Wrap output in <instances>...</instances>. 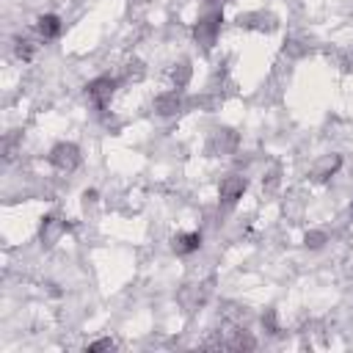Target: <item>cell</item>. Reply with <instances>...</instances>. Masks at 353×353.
I'll return each mask as SVG.
<instances>
[{
  "instance_id": "cell-20",
  "label": "cell",
  "mask_w": 353,
  "mask_h": 353,
  "mask_svg": "<svg viewBox=\"0 0 353 353\" xmlns=\"http://www.w3.org/2000/svg\"><path fill=\"white\" fill-rule=\"evenodd\" d=\"M350 218H353V204H350Z\"/></svg>"
},
{
  "instance_id": "cell-19",
  "label": "cell",
  "mask_w": 353,
  "mask_h": 353,
  "mask_svg": "<svg viewBox=\"0 0 353 353\" xmlns=\"http://www.w3.org/2000/svg\"><path fill=\"white\" fill-rule=\"evenodd\" d=\"M3 146H6V160H14V154H17V135H6Z\"/></svg>"
},
{
  "instance_id": "cell-14",
  "label": "cell",
  "mask_w": 353,
  "mask_h": 353,
  "mask_svg": "<svg viewBox=\"0 0 353 353\" xmlns=\"http://www.w3.org/2000/svg\"><path fill=\"white\" fill-rule=\"evenodd\" d=\"M223 347H232V350H254L256 347V339L245 328H234V331H229V339H223Z\"/></svg>"
},
{
  "instance_id": "cell-2",
  "label": "cell",
  "mask_w": 353,
  "mask_h": 353,
  "mask_svg": "<svg viewBox=\"0 0 353 353\" xmlns=\"http://www.w3.org/2000/svg\"><path fill=\"white\" fill-rule=\"evenodd\" d=\"M47 160H50V165H52L55 171H61V174H72V171H77V168L83 165L80 146L72 143V141H58V143L50 149Z\"/></svg>"
},
{
  "instance_id": "cell-12",
  "label": "cell",
  "mask_w": 353,
  "mask_h": 353,
  "mask_svg": "<svg viewBox=\"0 0 353 353\" xmlns=\"http://www.w3.org/2000/svg\"><path fill=\"white\" fill-rule=\"evenodd\" d=\"M39 36L33 39V36H28V33H17L14 36V55L22 61V63H30L33 58H36V52H39Z\"/></svg>"
},
{
  "instance_id": "cell-6",
  "label": "cell",
  "mask_w": 353,
  "mask_h": 353,
  "mask_svg": "<svg viewBox=\"0 0 353 353\" xmlns=\"http://www.w3.org/2000/svg\"><path fill=\"white\" fill-rule=\"evenodd\" d=\"M72 226L61 218V215H55V212H47L44 218H41V226H39V240H41V245L44 248H52L66 232H69Z\"/></svg>"
},
{
  "instance_id": "cell-4",
  "label": "cell",
  "mask_w": 353,
  "mask_h": 353,
  "mask_svg": "<svg viewBox=\"0 0 353 353\" xmlns=\"http://www.w3.org/2000/svg\"><path fill=\"white\" fill-rule=\"evenodd\" d=\"M237 143H240V138H237L234 130H229V127H218V130H212L210 138H207V154H210V157L232 154V152L237 149Z\"/></svg>"
},
{
  "instance_id": "cell-11",
  "label": "cell",
  "mask_w": 353,
  "mask_h": 353,
  "mask_svg": "<svg viewBox=\"0 0 353 353\" xmlns=\"http://www.w3.org/2000/svg\"><path fill=\"white\" fill-rule=\"evenodd\" d=\"M339 168H342V157L339 154H323L312 168V179L314 182H328Z\"/></svg>"
},
{
  "instance_id": "cell-18",
  "label": "cell",
  "mask_w": 353,
  "mask_h": 353,
  "mask_svg": "<svg viewBox=\"0 0 353 353\" xmlns=\"http://www.w3.org/2000/svg\"><path fill=\"white\" fill-rule=\"evenodd\" d=\"M262 328H265L268 334H279V323H276V309H268V312L262 314Z\"/></svg>"
},
{
  "instance_id": "cell-15",
  "label": "cell",
  "mask_w": 353,
  "mask_h": 353,
  "mask_svg": "<svg viewBox=\"0 0 353 353\" xmlns=\"http://www.w3.org/2000/svg\"><path fill=\"white\" fill-rule=\"evenodd\" d=\"M325 243H328V234H325V232H320V229H312V232H306V237H303V245H306V248H312V251L323 248Z\"/></svg>"
},
{
  "instance_id": "cell-10",
  "label": "cell",
  "mask_w": 353,
  "mask_h": 353,
  "mask_svg": "<svg viewBox=\"0 0 353 353\" xmlns=\"http://www.w3.org/2000/svg\"><path fill=\"white\" fill-rule=\"evenodd\" d=\"M201 248V232H179L171 237V251L176 256H190Z\"/></svg>"
},
{
  "instance_id": "cell-7",
  "label": "cell",
  "mask_w": 353,
  "mask_h": 353,
  "mask_svg": "<svg viewBox=\"0 0 353 353\" xmlns=\"http://www.w3.org/2000/svg\"><path fill=\"white\" fill-rule=\"evenodd\" d=\"M185 94L179 91V88H171V91H160L157 97H154V113L157 116H163V119H168V116H176L179 110H185Z\"/></svg>"
},
{
  "instance_id": "cell-16",
  "label": "cell",
  "mask_w": 353,
  "mask_h": 353,
  "mask_svg": "<svg viewBox=\"0 0 353 353\" xmlns=\"http://www.w3.org/2000/svg\"><path fill=\"white\" fill-rule=\"evenodd\" d=\"M146 74V69H143V63L141 61H127V66H124V80H141Z\"/></svg>"
},
{
  "instance_id": "cell-5",
  "label": "cell",
  "mask_w": 353,
  "mask_h": 353,
  "mask_svg": "<svg viewBox=\"0 0 353 353\" xmlns=\"http://www.w3.org/2000/svg\"><path fill=\"white\" fill-rule=\"evenodd\" d=\"M245 190H248V179L243 174H226L218 185V199H221L223 207H234L243 199Z\"/></svg>"
},
{
  "instance_id": "cell-1",
  "label": "cell",
  "mask_w": 353,
  "mask_h": 353,
  "mask_svg": "<svg viewBox=\"0 0 353 353\" xmlns=\"http://www.w3.org/2000/svg\"><path fill=\"white\" fill-rule=\"evenodd\" d=\"M221 28H223V11L221 8H210L204 11L196 22H193V39L201 50H212L218 36H221Z\"/></svg>"
},
{
  "instance_id": "cell-13",
  "label": "cell",
  "mask_w": 353,
  "mask_h": 353,
  "mask_svg": "<svg viewBox=\"0 0 353 353\" xmlns=\"http://www.w3.org/2000/svg\"><path fill=\"white\" fill-rule=\"evenodd\" d=\"M168 77H171V85H174V88H179V91L188 88V83H190V77H193V66H190V61H188V58L176 61V63L171 66Z\"/></svg>"
},
{
  "instance_id": "cell-3",
  "label": "cell",
  "mask_w": 353,
  "mask_h": 353,
  "mask_svg": "<svg viewBox=\"0 0 353 353\" xmlns=\"http://www.w3.org/2000/svg\"><path fill=\"white\" fill-rule=\"evenodd\" d=\"M116 88H119V77H113V74H99V77H94V80L85 85V94H88L91 105L102 113V110H108V105H110Z\"/></svg>"
},
{
  "instance_id": "cell-9",
  "label": "cell",
  "mask_w": 353,
  "mask_h": 353,
  "mask_svg": "<svg viewBox=\"0 0 353 353\" xmlns=\"http://www.w3.org/2000/svg\"><path fill=\"white\" fill-rule=\"evenodd\" d=\"M33 30H36V36H39L41 41H55V39L63 33V19H61L58 14H41V17L36 19Z\"/></svg>"
},
{
  "instance_id": "cell-17",
  "label": "cell",
  "mask_w": 353,
  "mask_h": 353,
  "mask_svg": "<svg viewBox=\"0 0 353 353\" xmlns=\"http://www.w3.org/2000/svg\"><path fill=\"white\" fill-rule=\"evenodd\" d=\"M116 347V342L110 339V336H102V339H97V342H88L85 345V350L88 353H99V350H113Z\"/></svg>"
},
{
  "instance_id": "cell-8",
  "label": "cell",
  "mask_w": 353,
  "mask_h": 353,
  "mask_svg": "<svg viewBox=\"0 0 353 353\" xmlns=\"http://www.w3.org/2000/svg\"><path fill=\"white\" fill-rule=\"evenodd\" d=\"M237 28H245V30H276V17L268 14V11H245L237 17Z\"/></svg>"
}]
</instances>
